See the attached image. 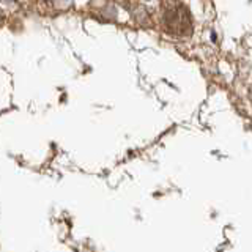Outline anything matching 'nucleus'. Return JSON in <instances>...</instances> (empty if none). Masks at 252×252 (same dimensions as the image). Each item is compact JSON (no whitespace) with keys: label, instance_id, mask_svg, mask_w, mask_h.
Masks as SVG:
<instances>
[{"label":"nucleus","instance_id":"1","mask_svg":"<svg viewBox=\"0 0 252 252\" xmlns=\"http://www.w3.org/2000/svg\"><path fill=\"white\" fill-rule=\"evenodd\" d=\"M159 27L170 36L189 38L194 30L192 14L181 0H162L159 5Z\"/></svg>","mask_w":252,"mask_h":252}]
</instances>
